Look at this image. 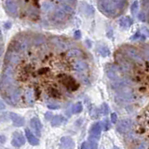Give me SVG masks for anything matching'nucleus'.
Segmentation results:
<instances>
[{
  "instance_id": "13",
  "label": "nucleus",
  "mask_w": 149,
  "mask_h": 149,
  "mask_svg": "<svg viewBox=\"0 0 149 149\" xmlns=\"http://www.w3.org/2000/svg\"><path fill=\"white\" fill-rule=\"evenodd\" d=\"M5 7H6L7 10L13 15H16L18 12V6L17 3L14 0H6L5 1Z\"/></svg>"
},
{
  "instance_id": "6",
  "label": "nucleus",
  "mask_w": 149,
  "mask_h": 149,
  "mask_svg": "<svg viewBox=\"0 0 149 149\" xmlns=\"http://www.w3.org/2000/svg\"><path fill=\"white\" fill-rule=\"evenodd\" d=\"M6 62H8V63L10 64H18L19 63L21 62V55L20 52H18L16 50H13L11 49H9V50L7 52L6 54Z\"/></svg>"
},
{
  "instance_id": "42",
  "label": "nucleus",
  "mask_w": 149,
  "mask_h": 149,
  "mask_svg": "<svg viewBox=\"0 0 149 149\" xmlns=\"http://www.w3.org/2000/svg\"><path fill=\"white\" fill-rule=\"evenodd\" d=\"M77 0H65V2L68 3V4H72V3H74Z\"/></svg>"
},
{
  "instance_id": "2",
  "label": "nucleus",
  "mask_w": 149,
  "mask_h": 149,
  "mask_svg": "<svg viewBox=\"0 0 149 149\" xmlns=\"http://www.w3.org/2000/svg\"><path fill=\"white\" fill-rule=\"evenodd\" d=\"M124 50H125L126 54L128 55V57L132 59L133 62L138 63H143V59L142 57L141 53H140L135 48H133V47L125 46L124 47Z\"/></svg>"
},
{
  "instance_id": "7",
  "label": "nucleus",
  "mask_w": 149,
  "mask_h": 149,
  "mask_svg": "<svg viewBox=\"0 0 149 149\" xmlns=\"http://www.w3.org/2000/svg\"><path fill=\"white\" fill-rule=\"evenodd\" d=\"M132 128V121L130 120V119H123V120H120L118 124V130L122 134H125L129 132L130 130Z\"/></svg>"
},
{
  "instance_id": "17",
  "label": "nucleus",
  "mask_w": 149,
  "mask_h": 149,
  "mask_svg": "<svg viewBox=\"0 0 149 149\" xmlns=\"http://www.w3.org/2000/svg\"><path fill=\"white\" fill-rule=\"evenodd\" d=\"M118 22L121 27L126 29V28H129L132 26V24L133 23V21L132 20V18H130V17H122Z\"/></svg>"
},
{
  "instance_id": "14",
  "label": "nucleus",
  "mask_w": 149,
  "mask_h": 149,
  "mask_svg": "<svg viewBox=\"0 0 149 149\" xmlns=\"http://www.w3.org/2000/svg\"><path fill=\"white\" fill-rule=\"evenodd\" d=\"M73 68L74 71L77 72H85L86 70L88 69V64L84 62V61H77V62H74V64H73Z\"/></svg>"
},
{
  "instance_id": "28",
  "label": "nucleus",
  "mask_w": 149,
  "mask_h": 149,
  "mask_svg": "<svg viewBox=\"0 0 149 149\" xmlns=\"http://www.w3.org/2000/svg\"><path fill=\"white\" fill-rule=\"evenodd\" d=\"M101 125H102V128L104 130H108L109 128H110V126H111V123H110V121L108 119H104L101 122Z\"/></svg>"
},
{
  "instance_id": "10",
  "label": "nucleus",
  "mask_w": 149,
  "mask_h": 149,
  "mask_svg": "<svg viewBox=\"0 0 149 149\" xmlns=\"http://www.w3.org/2000/svg\"><path fill=\"white\" fill-rule=\"evenodd\" d=\"M102 125L101 123L99 122H96L94 123L91 128L90 130V138H92V139H99L100 138V135H101V132H102Z\"/></svg>"
},
{
  "instance_id": "34",
  "label": "nucleus",
  "mask_w": 149,
  "mask_h": 149,
  "mask_svg": "<svg viewBox=\"0 0 149 149\" xmlns=\"http://www.w3.org/2000/svg\"><path fill=\"white\" fill-rule=\"evenodd\" d=\"M63 8L64 10L66 11V12H72V11H73V8H72V7L70 6V5H69L68 3H66V4H63Z\"/></svg>"
},
{
  "instance_id": "39",
  "label": "nucleus",
  "mask_w": 149,
  "mask_h": 149,
  "mask_svg": "<svg viewBox=\"0 0 149 149\" xmlns=\"http://www.w3.org/2000/svg\"><path fill=\"white\" fill-rule=\"evenodd\" d=\"M81 148H88L90 147V146H88V143H87V142H84L83 143V144L80 146Z\"/></svg>"
},
{
  "instance_id": "15",
  "label": "nucleus",
  "mask_w": 149,
  "mask_h": 149,
  "mask_svg": "<svg viewBox=\"0 0 149 149\" xmlns=\"http://www.w3.org/2000/svg\"><path fill=\"white\" fill-rule=\"evenodd\" d=\"M51 43H52L55 47H57L58 49H60L61 50H63L65 49H67V46H66V43L63 40L59 38V37H53V38L50 39Z\"/></svg>"
},
{
  "instance_id": "24",
  "label": "nucleus",
  "mask_w": 149,
  "mask_h": 149,
  "mask_svg": "<svg viewBox=\"0 0 149 149\" xmlns=\"http://www.w3.org/2000/svg\"><path fill=\"white\" fill-rule=\"evenodd\" d=\"M41 8H42V10H43L44 12H49V10H51V9L53 8V5L49 1H44L43 3H42Z\"/></svg>"
},
{
  "instance_id": "38",
  "label": "nucleus",
  "mask_w": 149,
  "mask_h": 149,
  "mask_svg": "<svg viewBox=\"0 0 149 149\" xmlns=\"http://www.w3.org/2000/svg\"><path fill=\"white\" fill-rule=\"evenodd\" d=\"M74 37H76L77 39H79L81 37V33H80V31H76L74 32Z\"/></svg>"
},
{
  "instance_id": "18",
  "label": "nucleus",
  "mask_w": 149,
  "mask_h": 149,
  "mask_svg": "<svg viewBox=\"0 0 149 149\" xmlns=\"http://www.w3.org/2000/svg\"><path fill=\"white\" fill-rule=\"evenodd\" d=\"M118 63L120 64V67L122 68L123 70H125V71H130V69H132V65H130V63L128 62L127 60H125L122 56H119L118 57Z\"/></svg>"
},
{
  "instance_id": "29",
  "label": "nucleus",
  "mask_w": 149,
  "mask_h": 149,
  "mask_svg": "<svg viewBox=\"0 0 149 149\" xmlns=\"http://www.w3.org/2000/svg\"><path fill=\"white\" fill-rule=\"evenodd\" d=\"M112 3L114 4V6L116 8H121L123 7V5L125 3V0H111Z\"/></svg>"
},
{
  "instance_id": "9",
  "label": "nucleus",
  "mask_w": 149,
  "mask_h": 149,
  "mask_svg": "<svg viewBox=\"0 0 149 149\" xmlns=\"http://www.w3.org/2000/svg\"><path fill=\"white\" fill-rule=\"evenodd\" d=\"M24 143H25V137L23 136V134L22 132H14L12 141H11V143L13 146L21 147L24 144Z\"/></svg>"
},
{
  "instance_id": "8",
  "label": "nucleus",
  "mask_w": 149,
  "mask_h": 149,
  "mask_svg": "<svg viewBox=\"0 0 149 149\" xmlns=\"http://www.w3.org/2000/svg\"><path fill=\"white\" fill-rule=\"evenodd\" d=\"M62 82L63 85L66 87L67 90L70 91H73L78 88V85L76 83V81L74 80V78L70 76H63L62 77Z\"/></svg>"
},
{
  "instance_id": "21",
  "label": "nucleus",
  "mask_w": 149,
  "mask_h": 149,
  "mask_svg": "<svg viewBox=\"0 0 149 149\" xmlns=\"http://www.w3.org/2000/svg\"><path fill=\"white\" fill-rule=\"evenodd\" d=\"M65 16H66V11H65L63 8H58L54 14V18L57 21L63 20V19L65 18Z\"/></svg>"
},
{
  "instance_id": "43",
  "label": "nucleus",
  "mask_w": 149,
  "mask_h": 149,
  "mask_svg": "<svg viewBox=\"0 0 149 149\" xmlns=\"http://www.w3.org/2000/svg\"><path fill=\"white\" fill-rule=\"evenodd\" d=\"M5 27H6V28H9V27H10V22H6V24H5Z\"/></svg>"
},
{
  "instance_id": "40",
  "label": "nucleus",
  "mask_w": 149,
  "mask_h": 149,
  "mask_svg": "<svg viewBox=\"0 0 149 149\" xmlns=\"http://www.w3.org/2000/svg\"><path fill=\"white\" fill-rule=\"evenodd\" d=\"M139 19H140V20H141L142 22H144V21H146V19H144L143 13H140V14H139Z\"/></svg>"
},
{
  "instance_id": "30",
  "label": "nucleus",
  "mask_w": 149,
  "mask_h": 149,
  "mask_svg": "<svg viewBox=\"0 0 149 149\" xmlns=\"http://www.w3.org/2000/svg\"><path fill=\"white\" fill-rule=\"evenodd\" d=\"M142 52L143 53L144 57L146 58V60L149 61V45L143 46V49H142Z\"/></svg>"
},
{
  "instance_id": "22",
  "label": "nucleus",
  "mask_w": 149,
  "mask_h": 149,
  "mask_svg": "<svg viewBox=\"0 0 149 149\" xmlns=\"http://www.w3.org/2000/svg\"><path fill=\"white\" fill-rule=\"evenodd\" d=\"M67 56L69 58H80L82 56V52L77 49H73L67 52Z\"/></svg>"
},
{
  "instance_id": "19",
  "label": "nucleus",
  "mask_w": 149,
  "mask_h": 149,
  "mask_svg": "<svg viewBox=\"0 0 149 149\" xmlns=\"http://www.w3.org/2000/svg\"><path fill=\"white\" fill-rule=\"evenodd\" d=\"M25 96V101L28 104H35V97H34V92L32 90H27L24 93Z\"/></svg>"
},
{
  "instance_id": "37",
  "label": "nucleus",
  "mask_w": 149,
  "mask_h": 149,
  "mask_svg": "<svg viewBox=\"0 0 149 149\" xmlns=\"http://www.w3.org/2000/svg\"><path fill=\"white\" fill-rule=\"evenodd\" d=\"M116 120H118V116H116V113H112L111 114V121L113 123H116Z\"/></svg>"
},
{
  "instance_id": "23",
  "label": "nucleus",
  "mask_w": 149,
  "mask_h": 149,
  "mask_svg": "<svg viewBox=\"0 0 149 149\" xmlns=\"http://www.w3.org/2000/svg\"><path fill=\"white\" fill-rule=\"evenodd\" d=\"M61 142H62V144L64 147L68 148V147L74 146V142L70 137H63V138H62V140H61Z\"/></svg>"
},
{
  "instance_id": "31",
  "label": "nucleus",
  "mask_w": 149,
  "mask_h": 149,
  "mask_svg": "<svg viewBox=\"0 0 149 149\" xmlns=\"http://www.w3.org/2000/svg\"><path fill=\"white\" fill-rule=\"evenodd\" d=\"M138 8H139V3H138V1H134L133 4H132V13L133 14V15H135V14L137 13Z\"/></svg>"
},
{
  "instance_id": "26",
  "label": "nucleus",
  "mask_w": 149,
  "mask_h": 149,
  "mask_svg": "<svg viewBox=\"0 0 149 149\" xmlns=\"http://www.w3.org/2000/svg\"><path fill=\"white\" fill-rule=\"evenodd\" d=\"M83 109V106H82V104L80 102H77L76 104H74L73 106V113H76V114H78V113H80V112L82 111Z\"/></svg>"
},
{
  "instance_id": "33",
  "label": "nucleus",
  "mask_w": 149,
  "mask_h": 149,
  "mask_svg": "<svg viewBox=\"0 0 149 149\" xmlns=\"http://www.w3.org/2000/svg\"><path fill=\"white\" fill-rule=\"evenodd\" d=\"M102 113L104 114V115L109 113V107H108V105H107L106 104H102Z\"/></svg>"
},
{
  "instance_id": "32",
  "label": "nucleus",
  "mask_w": 149,
  "mask_h": 149,
  "mask_svg": "<svg viewBox=\"0 0 149 149\" xmlns=\"http://www.w3.org/2000/svg\"><path fill=\"white\" fill-rule=\"evenodd\" d=\"M144 37H146V36H143V35L141 34V33H140V32H137L134 36H132V40H136V39L140 38V39H142V40H144V39H146Z\"/></svg>"
},
{
  "instance_id": "12",
  "label": "nucleus",
  "mask_w": 149,
  "mask_h": 149,
  "mask_svg": "<svg viewBox=\"0 0 149 149\" xmlns=\"http://www.w3.org/2000/svg\"><path fill=\"white\" fill-rule=\"evenodd\" d=\"M8 116H9V118H10V120L13 122V124L17 126V127H22V126H23L25 123L24 118L15 113H12V112H10V113L8 114Z\"/></svg>"
},
{
  "instance_id": "41",
  "label": "nucleus",
  "mask_w": 149,
  "mask_h": 149,
  "mask_svg": "<svg viewBox=\"0 0 149 149\" xmlns=\"http://www.w3.org/2000/svg\"><path fill=\"white\" fill-rule=\"evenodd\" d=\"M142 30H143V32L146 33V35H148V36H149V29H148V28L143 26V27H142Z\"/></svg>"
},
{
  "instance_id": "36",
  "label": "nucleus",
  "mask_w": 149,
  "mask_h": 149,
  "mask_svg": "<svg viewBox=\"0 0 149 149\" xmlns=\"http://www.w3.org/2000/svg\"><path fill=\"white\" fill-rule=\"evenodd\" d=\"M50 94H51V96L52 97H54V98H56V97H59L60 96V92H59V91H57V90H51L50 91Z\"/></svg>"
},
{
  "instance_id": "27",
  "label": "nucleus",
  "mask_w": 149,
  "mask_h": 149,
  "mask_svg": "<svg viewBox=\"0 0 149 149\" xmlns=\"http://www.w3.org/2000/svg\"><path fill=\"white\" fill-rule=\"evenodd\" d=\"M99 53L101 54V56H102V57H106V56H108L110 54V51L109 49L106 48V47H101V48L99 49Z\"/></svg>"
},
{
  "instance_id": "20",
  "label": "nucleus",
  "mask_w": 149,
  "mask_h": 149,
  "mask_svg": "<svg viewBox=\"0 0 149 149\" xmlns=\"http://www.w3.org/2000/svg\"><path fill=\"white\" fill-rule=\"evenodd\" d=\"M65 121V118L63 116H55L53 118L51 119V126L52 127H57V126L62 125Z\"/></svg>"
},
{
  "instance_id": "25",
  "label": "nucleus",
  "mask_w": 149,
  "mask_h": 149,
  "mask_svg": "<svg viewBox=\"0 0 149 149\" xmlns=\"http://www.w3.org/2000/svg\"><path fill=\"white\" fill-rule=\"evenodd\" d=\"M33 40H34V44L36 46L43 45V43L45 42V37L41 35H37L34 37V38H33Z\"/></svg>"
},
{
  "instance_id": "4",
  "label": "nucleus",
  "mask_w": 149,
  "mask_h": 149,
  "mask_svg": "<svg viewBox=\"0 0 149 149\" xmlns=\"http://www.w3.org/2000/svg\"><path fill=\"white\" fill-rule=\"evenodd\" d=\"M99 8L106 15H114L116 13V7L111 0H102L99 3Z\"/></svg>"
},
{
  "instance_id": "11",
  "label": "nucleus",
  "mask_w": 149,
  "mask_h": 149,
  "mask_svg": "<svg viewBox=\"0 0 149 149\" xmlns=\"http://www.w3.org/2000/svg\"><path fill=\"white\" fill-rule=\"evenodd\" d=\"M30 125L32 130H34L35 133L37 136L41 135V130H42V124L40 122V120L38 118H33L30 121Z\"/></svg>"
},
{
  "instance_id": "35",
  "label": "nucleus",
  "mask_w": 149,
  "mask_h": 149,
  "mask_svg": "<svg viewBox=\"0 0 149 149\" xmlns=\"http://www.w3.org/2000/svg\"><path fill=\"white\" fill-rule=\"evenodd\" d=\"M48 107L49 109H58L60 108V105L58 104H55V102H50L48 104Z\"/></svg>"
},
{
  "instance_id": "44",
  "label": "nucleus",
  "mask_w": 149,
  "mask_h": 149,
  "mask_svg": "<svg viewBox=\"0 0 149 149\" xmlns=\"http://www.w3.org/2000/svg\"><path fill=\"white\" fill-rule=\"evenodd\" d=\"M4 143V136L2 135V136H1V143Z\"/></svg>"
},
{
  "instance_id": "16",
  "label": "nucleus",
  "mask_w": 149,
  "mask_h": 149,
  "mask_svg": "<svg viewBox=\"0 0 149 149\" xmlns=\"http://www.w3.org/2000/svg\"><path fill=\"white\" fill-rule=\"evenodd\" d=\"M25 135H26V138L28 140V142H29L32 144V146H36V144H38L39 140L32 133L31 130H29L28 129L25 130Z\"/></svg>"
},
{
  "instance_id": "1",
  "label": "nucleus",
  "mask_w": 149,
  "mask_h": 149,
  "mask_svg": "<svg viewBox=\"0 0 149 149\" xmlns=\"http://www.w3.org/2000/svg\"><path fill=\"white\" fill-rule=\"evenodd\" d=\"M14 71L11 67H6L3 71L2 74V80H1V86L4 88L6 86V88L13 87L14 86Z\"/></svg>"
},
{
  "instance_id": "5",
  "label": "nucleus",
  "mask_w": 149,
  "mask_h": 149,
  "mask_svg": "<svg viewBox=\"0 0 149 149\" xmlns=\"http://www.w3.org/2000/svg\"><path fill=\"white\" fill-rule=\"evenodd\" d=\"M121 70H122V68L118 66V65L110 64L106 67V74L110 79L118 80V79H119L121 74H122V71Z\"/></svg>"
},
{
  "instance_id": "3",
  "label": "nucleus",
  "mask_w": 149,
  "mask_h": 149,
  "mask_svg": "<svg viewBox=\"0 0 149 149\" xmlns=\"http://www.w3.org/2000/svg\"><path fill=\"white\" fill-rule=\"evenodd\" d=\"M11 87H9L10 88ZM22 96V91L19 88H10L8 91V93L5 96L4 99L6 100L8 104H16L18 101L20 100V98Z\"/></svg>"
}]
</instances>
